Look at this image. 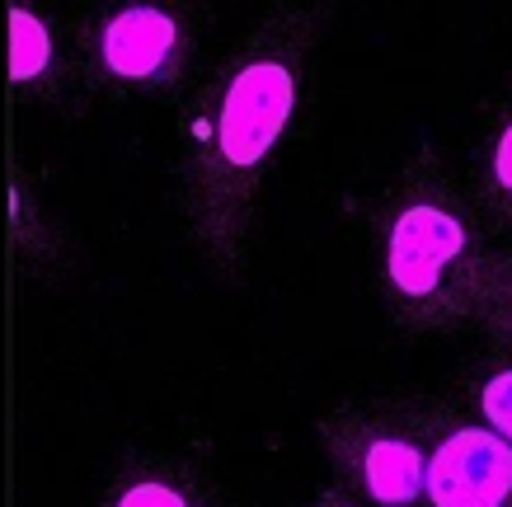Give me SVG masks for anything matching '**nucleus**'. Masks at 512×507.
<instances>
[{
  "label": "nucleus",
  "mask_w": 512,
  "mask_h": 507,
  "mask_svg": "<svg viewBox=\"0 0 512 507\" xmlns=\"http://www.w3.org/2000/svg\"><path fill=\"white\" fill-rule=\"evenodd\" d=\"M94 507H221L198 465L160 451H137L109 475Z\"/></svg>",
  "instance_id": "6e6552de"
},
{
  "label": "nucleus",
  "mask_w": 512,
  "mask_h": 507,
  "mask_svg": "<svg viewBox=\"0 0 512 507\" xmlns=\"http://www.w3.org/2000/svg\"><path fill=\"white\" fill-rule=\"evenodd\" d=\"M376 292L404 334H451L470 324L480 296L489 231L433 151L395 179L372 226Z\"/></svg>",
  "instance_id": "f03ea898"
},
{
  "label": "nucleus",
  "mask_w": 512,
  "mask_h": 507,
  "mask_svg": "<svg viewBox=\"0 0 512 507\" xmlns=\"http://www.w3.org/2000/svg\"><path fill=\"white\" fill-rule=\"evenodd\" d=\"M0 76L15 104H62L76 90V57L62 19L33 0H10L0 10Z\"/></svg>",
  "instance_id": "423d86ee"
},
{
  "label": "nucleus",
  "mask_w": 512,
  "mask_h": 507,
  "mask_svg": "<svg viewBox=\"0 0 512 507\" xmlns=\"http://www.w3.org/2000/svg\"><path fill=\"white\" fill-rule=\"evenodd\" d=\"M428 507H512V446L489 432L480 418H461L447 409L428 414Z\"/></svg>",
  "instance_id": "39448f33"
},
{
  "label": "nucleus",
  "mask_w": 512,
  "mask_h": 507,
  "mask_svg": "<svg viewBox=\"0 0 512 507\" xmlns=\"http://www.w3.org/2000/svg\"><path fill=\"white\" fill-rule=\"evenodd\" d=\"M334 484L367 507H419L428 479V409L339 404L315 423Z\"/></svg>",
  "instance_id": "20e7f679"
},
{
  "label": "nucleus",
  "mask_w": 512,
  "mask_h": 507,
  "mask_svg": "<svg viewBox=\"0 0 512 507\" xmlns=\"http://www.w3.org/2000/svg\"><path fill=\"white\" fill-rule=\"evenodd\" d=\"M470 207L484 226L512 231V90L484 118L480 141L470 151Z\"/></svg>",
  "instance_id": "1a4fd4ad"
},
{
  "label": "nucleus",
  "mask_w": 512,
  "mask_h": 507,
  "mask_svg": "<svg viewBox=\"0 0 512 507\" xmlns=\"http://www.w3.org/2000/svg\"><path fill=\"white\" fill-rule=\"evenodd\" d=\"M301 507H367V503H357L353 493H343L339 484H329V489H320L311 503H301Z\"/></svg>",
  "instance_id": "f8f14e48"
},
{
  "label": "nucleus",
  "mask_w": 512,
  "mask_h": 507,
  "mask_svg": "<svg viewBox=\"0 0 512 507\" xmlns=\"http://www.w3.org/2000/svg\"><path fill=\"white\" fill-rule=\"evenodd\" d=\"M0 240L15 259L19 273L47 277L66 259V231L52 202H47L38 174L24 165H10L0 174Z\"/></svg>",
  "instance_id": "0eeeda50"
},
{
  "label": "nucleus",
  "mask_w": 512,
  "mask_h": 507,
  "mask_svg": "<svg viewBox=\"0 0 512 507\" xmlns=\"http://www.w3.org/2000/svg\"><path fill=\"white\" fill-rule=\"evenodd\" d=\"M202 10L184 0H109L71 29L76 85L104 99H174L198 71Z\"/></svg>",
  "instance_id": "7ed1b4c3"
},
{
  "label": "nucleus",
  "mask_w": 512,
  "mask_h": 507,
  "mask_svg": "<svg viewBox=\"0 0 512 507\" xmlns=\"http://www.w3.org/2000/svg\"><path fill=\"white\" fill-rule=\"evenodd\" d=\"M470 324H480L494 343H512V245L489 249Z\"/></svg>",
  "instance_id": "9b49d317"
},
{
  "label": "nucleus",
  "mask_w": 512,
  "mask_h": 507,
  "mask_svg": "<svg viewBox=\"0 0 512 507\" xmlns=\"http://www.w3.org/2000/svg\"><path fill=\"white\" fill-rule=\"evenodd\" d=\"M466 395L484 428L498 432L512 446V343H498L494 353L484 357V367L470 376Z\"/></svg>",
  "instance_id": "9d476101"
},
{
  "label": "nucleus",
  "mask_w": 512,
  "mask_h": 507,
  "mask_svg": "<svg viewBox=\"0 0 512 507\" xmlns=\"http://www.w3.org/2000/svg\"><path fill=\"white\" fill-rule=\"evenodd\" d=\"M315 38V10H273L202 80L184 113L179 212L193 249L221 277H235L249 259L259 188L301 118Z\"/></svg>",
  "instance_id": "f257e3e1"
}]
</instances>
